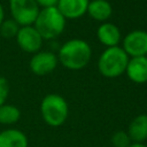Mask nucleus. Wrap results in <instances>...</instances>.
Masks as SVG:
<instances>
[{
  "mask_svg": "<svg viewBox=\"0 0 147 147\" xmlns=\"http://www.w3.org/2000/svg\"><path fill=\"white\" fill-rule=\"evenodd\" d=\"M92 57V48L90 44L83 39H70L62 44L59 49V62L69 70L84 69Z\"/></svg>",
  "mask_w": 147,
  "mask_h": 147,
  "instance_id": "obj_1",
  "label": "nucleus"
},
{
  "mask_svg": "<svg viewBox=\"0 0 147 147\" xmlns=\"http://www.w3.org/2000/svg\"><path fill=\"white\" fill-rule=\"evenodd\" d=\"M65 23L67 20L56 7H48L40 9L33 26L40 33L42 39L49 40L55 39L64 31Z\"/></svg>",
  "mask_w": 147,
  "mask_h": 147,
  "instance_id": "obj_2",
  "label": "nucleus"
},
{
  "mask_svg": "<svg viewBox=\"0 0 147 147\" xmlns=\"http://www.w3.org/2000/svg\"><path fill=\"white\" fill-rule=\"evenodd\" d=\"M129 59L121 46L108 47L99 56L98 70L106 78L119 77L125 72Z\"/></svg>",
  "mask_w": 147,
  "mask_h": 147,
  "instance_id": "obj_3",
  "label": "nucleus"
},
{
  "mask_svg": "<svg viewBox=\"0 0 147 147\" xmlns=\"http://www.w3.org/2000/svg\"><path fill=\"white\" fill-rule=\"evenodd\" d=\"M40 114L47 125L53 127L61 126L69 116L68 102L60 94H47L40 102Z\"/></svg>",
  "mask_w": 147,
  "mask_h": 147,
  "instance_id": "obj_4",
  "label": "nucleus"
},
{
  "mask_svg": "<svg viewBox=\"0 0 147 147\" xmlns=\"http://www.w3.org/2000/svg\"><path fill=\"white\" fill-rule=\"evenodd\" d=\"M9 11L20 26H26L33 25L40 7L36 0H9Z\"/></svg>",
  "mask_w": 147,
  "mask_h": 147,
  "instance_id": "obj_5",
  "label": "nucleus"
},
{
  "mask_svg": "<svg viewBox=\"0 0 147 147\" xmlns=\"http://www.w3.org/2000/svg\"><path fill=\"white\" fill-rule=\"evenodd\" d=\"M129 57L147 56V31L133 30L130 31L123 39L122 46Z\"/></svg>",
  "mask_w": 147,
  "mask_h": 147,
  "instance_id": "obj_6",
  "label": "nucleus"
},
{
  "mask_svg": "<svg viewBox=\"0 0 147 147\" xmlns=\"http://www.w3.org/2000/svg\"><path fill=\"white\" fill-rule=\"evenodd\" d=\"M57 64L59 59L56 54L47 51H39L31 56L29 68L36 76H46L53 72Z\"/></svg>",
  "mask_w": 147,
  "mask_h": 147,
  "instance_id": "obj_7",
  "label": "nucleus"
},
{
  "mask_svg": "<svg viewBox=\"0 0 147 147\" xmlns=\"http://www.w3.org/2000/svg\"><path fill=\"white\" fill-rule=\"evenodd\" d=\"M15 39H16L18 47L22 51L26 53H31V54L39 52L42 46V41H44L40 33L37 31V29L33 25L21 26Z\"/></svg>",
  "mask_w": 147,
  "mask_h": 147,
  "instance_id": "obj_8",
  "label": "nucleus"
},
{
  "mask_svg": "<svg viewBox=\"0 0 147 147\" xmlns=\"http://www.w3.org/2000/svg\"><path fill=\"white\" fill-rule=\"evenodd\" d=\"M90 0H59L56 8L65 20H76L87 13Z\"/></svg>",
  "mask_w": 147,
  "mask_h": 147,
  "instance_id": "obj_9",
  "label": "nucleus"
},
{
  "mask_svg": "<svg viewBox=\"0 0 147 147\" xmlns=\"http://www.w3.org/2000/svg\"><path fill=\"white\" fill-rule=\"evenodd\" d=\"M96 38L103 46H106V48L115 47L122 41V33L116 24L105 22L96 29Z\"/></svg>",
  "mask_w": 147,
  "mask_h": 147,
  "instance_id": "obj_10",
  "label": "nucleus"
},
{
  "mask_svg": "<svg viewBox=\"0 0 147 147\" xmlns=\"http://www.w3.org/2000/svg\"><path fill=\"white\" fill-rule=\"evenodd\" d=\"M125 74L127 78L136 84L147 83V56L130 57Z\"/></svg>",
  "mask_w": 147,
  "mask_h": 147,
  "instance_id": "obj_11",
  "label": "nucleus"
},
{
  "mask_svg": "<svg viewBox=\"0 0 147 147\" xmlns=\"http://www.w3.org/2000/svg\"><path fill=\"white\" fill-rule=\"evenodd\" d=\"M86 14L94 21L105 23L113 15V7L108 0H90Z\"/></svg>",
  "mask_w": 147,
  "mask_h": 147,
  "instance_id": "obj_12",
  "label": "nucleus"
},
{
  "mask_svg": "<svg viewBox=\"0 0 147 147\" xmlns=\"http://www.w3.org/2000/svg\"><path fill=\"white\" fill-rule=\"evenodd\" d=\"M127 134L133 142L142 144L147 139V114H140L131 121L127 127Z\"/></svg>",
  "mask_w": 147,
  "mask_h": 147,
  "instance_id": "obj_13",
  "label": "nucleus"
},
{
  "mask_svg": "<svg viewBox=\"0 0 147 147\" xmlns=\"http://www.w3.org/2000/svg\"><path fill=\"white\" fill-rule=\"evenodd\" d=\"M26 136L18 129H7L0 132V147H28Z\"/></svg>",
  "mask_w": 147,
  "mask_h": 147,
  "instance_id": "obj_14",
  "label": "nucleus"
},
{
  "mask_svg": "<svg viewBox=\"0 0 147 147\" xmlns=\"http://www.w3.org/2000/svg\"><path fill=\"white\" fill-rule=\"evenodd\" d=\"M21 118V110L14 105H2L0 106V124H15Z\"/></svg>",
  "mask_w": 147,
  "mask_h": 147,
  "instance_id": "obj_15",
  "label": "nucleus"
},
{
  "mask_svg": "<svg viewBox=\"0 0 147 147\" xmlns=\"http://www.w3.org/2000/svg\"><path fill=\"white\" fill-rule=\"evenodd\" d=\"M21 26L13 18H5L0 25V36L3 37L5 39L15 38Z\"/></svg>",
  "mask_w": 147,
  "mask_h": 147,
  "instance_id": "obj_16",
  "label": "nucleus"
},
{
  "mask_svg": "<svg viewBox=\"0 0 147 147\" xmlns=\"http://www.w3.org/2000/svg\"><path fill=\"white\" fill-rule=\"evenodd\" d=\"M111 144L114 147H129L132 142L125 131H117L111 137Z\"/></svg>",
  "mask_w": 147,
  "mask_h": 147,
  "instance_id": "obj_17",
  "label": "nucleus"
},
{
  "mask_svg": "<svg viewBox=\"0 0 147 147\" xmlns=\"http://www.w3.org/2000/svg\"><path fill=\"white\" fill-rule=\"evenodd\" d=\"M9 94V84L5 77L0 76V106L6 103V100Z\"/></svg>",
  "mask_w": 147,
  "mask_h": 147,
  "instance_id": "obj_18",
  "label": "nucleus"
},
{
  "mask_svg": "<svg viewBox=\"0 0 147 147\" xmlns=\"http://www.w3.org/2000/svg\"><path fill=\"white\" fill-rule=\"evenodd\" d=\"M59 0H36L38 6L41 8H48V7H56Z\"/></svg>",
  "mask_w": 147,
  "mask_h": 147,
  "instance_id": "obj_19",
  "label": "nucleus"
},
{
  "mask_svg": "<svg viewBox=\"0 0 147 147\" xmlns=\"http://www.w3.org/2000/svg\"><path fill=\"white\" fill-rule=\"evenodd\" d=\"M3 20H5V10H3L2 5L0 3V25H1V23L3 22Z\"/></svg>",
  "mask_w": 147,
  "mask_h": 147,
  "instance_id": "obj_20",
  "label": "nucleus"
},
{
  "mask_svg": "<svg viewBox=\"0 0 147 147\" xmlns=\"http://www.w3.org/2000/svg\"><path fill=\"white\" fill-rule=\"evenodd\" d=\"M129 147H147V146L144 144H140V142H132Z\"/></svg>",
  "mask_w": 147,
  "mask_h": 147,
  "instance_id": "obj_21",
  "label": "nucleus"
}]
</instances>
